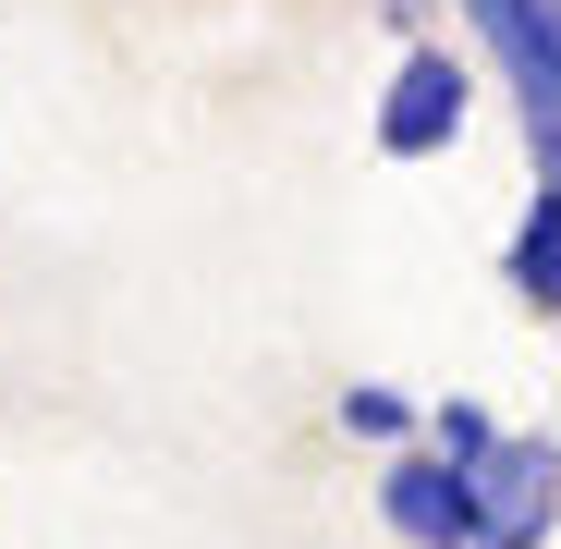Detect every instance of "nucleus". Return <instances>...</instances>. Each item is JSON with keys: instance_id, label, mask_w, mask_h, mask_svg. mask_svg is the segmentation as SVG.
<instances>
[{"instance_id": "obj_1", "label": "nucleus", "mask_w": 561, "mask_h": 549, "mask_svg": "<svg viewBox=\"0 0 561 549\" xmlns=\"http://www.w3.org/2000/svg\"><path fill=\"white\" fill-rule=\"evenodd\" d=\"M379 513H391V537H415V549H477V465L415 451V465L379 477Z\"/></svg>"}, {"instance_id": "obj_2", "label": "nucleus", "mask_w": 561, "mask_h": 549, "mask_svg": "<svg viewBox=\"0 0 561 549\" xmlns=\"http://www.w3.org/2000/svg\"><path fill=\"white\" fill-rule=\"evenodd\" d=\"M463 99H477V73H463L451 49H415V61L391 73V111H379V147H391V159H439V147L463 135Z\"/></svg>"}, {"instance_id": "obj_3", "label": "nucleus", "mask_w": 561, "mask_h": 549, "mask_svg": "<svg viewBox=\"0 0 561 549\" xmlns=\"http://www.w3.org/2000/svg\"><path fill=\"white\" fill-rule=\"evenodd\" d=\"M549 439H501L489 465H477V549H537L549 525Z\"/></svg>"}, {"instance_id": "obj_4", "label": "nucleus", "mask_w": 561, "mask_h": 549, "mask_svg": "<svg viewBox=\"0 0 561 549\" xmlns=\"http://www.w3.org/2000/svg\"><path fill=\"white\" fill-rule=\"evenodd\" d=\"M463 13H477V37L501 49L513 99L525 111H561V0H463Z\"/></svg>"}, {"instance_id": "obj_5", "label": "nucleus", "mask_w": 561, "mask_h": 549, "mask_svg": "<svg viewBox=\"0 0 561 549\" xmlns=\"http://www.w3.org/2000/svg\"><path fill=\"white\" fill-rule=\"evenodd\" d=\"M513 294L561 318V208H549V196H537V208H525V232H513Z\"/></svg>"}, {"instance_id": "obj_6", "label": "nucleus", "mask_w": 561, "mask_h": 549, "mask_svg": "<svg viewBox=\"0 0 561 549\" xmlns=\"http://www.w3.org/2000/svg\"><path fill=\"white\" fill-rule=\"evenodd\" d=\"M439 451H451V465H489V451H501V427H489L477 403H439Z\"/></svg>"}, {"instance_id": "obj_7", "label": "nucleus", "mask_w": 561, "mask_h": 549, "mask_svg": "<svg viewBox=\"0 0 561 549\" xmlns=\"http://www.w3.org/2000/svg\"><path fill=\"white\" fill-rule=\"evenodd\" d=\"M342 427L354 439H403V391H342Z\"/></svg>"}]
</instances>
